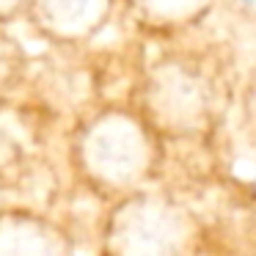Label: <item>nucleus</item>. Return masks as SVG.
Wrapping results in <instances>:
<instances>
[{"instance_id":"1","label":"nucleus","mask_w":256,"mask_h":256,"mask_svg":"<svg viewBox=\"0 0 256 256\" xmlns=\"http://www.w3.org/2000/svg\"><path fill=\"white\" fill-rule=\"evenodd\" d=\"M198 30L146 39L144 47L130 102L149 118L166 146H226L223 135L242 72L228 42Z\"/></svg>"},{"instance_id":"2","label":"nucleus","mask_w":256,"mask_h":256,"mask_svg":"<svg viewBox=\"0 0 256 256\" xmlns=\"http://www.w3.org/2000/svg\"><path fill=\"white\" fill-rule=\"evenodd\" d=\"M64 160L72 188L105 206L162 182L168 149L135 102L108 100L64 135Z\"/></svg>"},{"instance_id":"3","label":"nucleus","mask_w":256,"mask_h":256,"mask_svg":"<svg viewBox=\"0 0 256 256\" xmlns=\"http://www.w3.org/2000/svg\"><path fill=\"white\" fill-rule=\"evenodd\" d=\"M96 250L110 256L206 254V234L193 201L171 182H154L102 206Z\"/></svg>"},{"instance_id":"4","label":"nucleus","mask_w":256,"mask_h":256,"mask_svg":"<svg viewBox=\"0 0 256 256\" xmlns=\"http://www.w3.org/2000/svg\"><path fill=\"white\" fill-rule=\"evenodd\" d=\"M64 138L25 100L0 105V196L34 206L58 210L69 196V171L52 154Z\"/></svg>"},{"instance_id":"5","label":"nucleus","mask_w":256,"mask_h":256,"mask_svg":"<svg viewBox=\"0 0 256 256\" xmlns=\"http://www.w3.org/2000/svg\"><path fill=\"white\" fill-rule=\"evenodd\" d=\"M61 135H66L86 113L108 102L105 56L100 50L47 44V52L30 58L28 80L20 94Z\"/></svg>"},{"instance_id":"6","label":"nucleus","mask_w":256,"mask_h":256,"mask_svg":"<svg viewBox=\"0 0 256 256\" xmlns=\"http://www.w3.org/2000/svg\"><path fill=\"white\" fill-rule=\"evenodd\" d=\"M171 184H176L198 210L206 234V254H256L254 184L234 179L228 168Z\"/></svg>"},{"instance_id":"7","label":"nucleus","mask_w":256,"mask_h":256,"mask_svg":"<svg viewBox=\"0 0 256 256\" xmlns=\"http://www.w3.org/2000/svg\"><path fill=\"white\" fill-rule=\"evenodd\" d=\"M22 20L44 44L83 47L118 20V0H30Z\"/></svg>"},{"instance_id":"8","label":"nucleus","mask_w":256,"mask_h":256,"mask_svg":"<svg viewBox=\"0 0 256 256\" xmlns=\"http://www.w3.org/2000/svg\"><path fill=\"white\" fill-rule=\"evenodd\" d=\"M72 250H78V234L56 210L22 201L0 206V256H66Z\"/></svg>"},{"instance_id":"9","label":"nucleus","mask_w":256,"mask_h":256,"mask_svg":"<svg viewBox=\"0 0 256 256\" xmlns=\"http://www.w3.org/2000/svg\"><path fill=\"white\" fill-rule=\"evenodd\" d=\"M220 0H118V20L140 39H171L204 28Z\"/></svg>"},{"instance_id":"10","label":"nucleus","mask_w":256,"mask_h":256,"mask_svg":"<svg viewBox=\"0 0 256 256\" xmlns=\"http://www.w3.org/2000/svg\"><path fill=\"white\" fill-rule=\"evenodd\" d=\"M30 56L25 44L8 30V25H0V105L20 100L28 80Z\"/></svg>"},{"instance_id":"11","label":"nucleus","mask_w":256,"mask_h":256,"mask_svg":"<svg viewBox=\"0 0 256 256\" xmlns=\"http://www.w3.org/2000/svg\"><path fill=\"white\" fill-rule=\"evenodd\" d=\"M232 116H234V127H237L240 140L256 154V64L245 74H240Z\"/></svg>"},{"instance_id":"12","label":"nucleus","mask_w":256,"mask_h":256,"mask_svg":"<svg viewBox=\"0 0 256 256\" xmlns=\"http://www.w3.org/2000/svg\"><path fill=\"white\" fill-rule=\"evenodd\" d=\"M220 6L228 8L237 20L256 25V0H220Z\"/></svg>"},{"instance_id":"13","label":"nucleus","mask_w":256,"mask_h":256,"mask_svg":"<svg viewBox=\"0 0 256 256\" xmlns=\"http://www.w3.org/2000/svg\"><path fill=\"white\" fill-rule=\"evenodd\" d=\"M30 0H0V25H12L25 17Z\"/></svg>"}]
</instances>
